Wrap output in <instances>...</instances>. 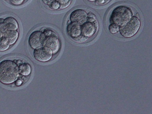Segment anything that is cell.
<instances>
[{"instance_id":"14","label":"cell","mask_w":152,"mask_h":114,"mask_svg":"<svg viewBox=\"0 0 152 114\" xmlns=\"http://www.w3.org/2000/svg\"><path fill=\"white\" fill-rule=\"evenodd\" d=\"M48 6L50 9L54 10L61 9V5L60 3L55 0H53Z\"/></svg>"},{"instance_id":"2","label":"cell","mask_w":152,"mask_h":114,"mask_svg":"<svg viewBox=\"0 0 152 114\" xmlns=\"http://www.w3.org/2000/svg\"><path fill=\"white\" fill-rule=\"evenodd\" d=\"M132 9L125 5L116 7L113 10L110 18L111 23H114L119 27L124 26L129 22L133 15Z\"/></svg>"},{"instance_id":"12","label":"cell","mask_w":152,"mask_h":114,"mask_svg":"<svg viewBox=\"0 0 152 114\" xmlns=\"http://www.w3.org/2000/svg\"><path fill=\"white\" fill-rule=\"evenodd\" d=\"M31 69L30 65L27 63L21 64L19 67V74L23 76L29 75L31 72Z\"/></svg>"},{"instance_id":"3","label":"cell","mask_w":152,"mask_h":114,"mask_svg":"<svg viewBox=\"0 0 152 114\" xmlns=\"http://www.w3.org/2000/svg\"><path fill=\"white\" fill-rule=\"evenodd\" d=\"M45 35L43 45L50 48L53 54L57 53L59 50L61 43L56 33L51 29H46L42 32Z\"/></svg>"},{"instance_id":"25","label":"cell","mask_w":152,"mask_h":114,"mask_svg":"<svg viewBox=\"0 0 152 114\" xmlns=\"http://www.w3.org/2000/svg\"><path fill=\"white\" fill-rule=\"evenodd\" d=\"M5 1H8V0H5Z\"/></svg>"},{"instance_id":"11","label":"cell","mask_w":152,"mask_h":114,"mask_svg":"<svg viewBox=\"0 0 152 114\" xmlns=\"http://www.w3.org/2000/svg\"><path fill=\"white\" fill-rule=\"evenodd\" d=\"M3 35L7 39L10 45H12L17 41L19 37V33L18 30H8L4 33Z\"/></svg>"},{"instance_id":"13","label":"cell","mask_w":152,"mask_h":114,"mask_svg":"<svg viewBox=\"0 0 152 114\" xmlns=\"http://www.w3.org/2000/svg\"><path fill=\"white\" fill-rule=\"evenodd\" d=\"M10 46L7 39L3 36L0 39V51H4L7 50Z\"/></svg>"},{"instance_id":"16","label":"cell","mask_w":152,"mask_h":114,"mask_svg":"<svg viewBox=\"0 0 152 114\" xmlns=\"http://www.w3.org/2000/svg\"><path fill=\"white\" fill-rule=\"evenodd\" d=\"M59 2L61 5V9H64L70 4L71 0H55Z\"/></svg>"},{"instance_id":"20","label":"cell","mask_w":152,"mask_h":114,"mask_svg":"<svg viewBox=\"0 0 152 114\" xmlns=\"http://www.w3.org/2000/svg\"><path fill=\"white\" fill-rule=\"evenodd\" d=\"M4 19L2 18H0V31L2 32L3 34L7 31L4 26L3 23Z\"/></svg>"},{"instance_id":"5","label":"cell","mask_w":152,"mask_h":114,"mask_svg":"<svg viewBox=\"0 0 152 114\" xmlns=\"http://www.w3.org/2000/svg\"><path fill=\"white\" fill-rule=\"evenodd\" d=\"M53 53L49 48L42 45L34 49L33 56L37 60L46 62L50 60L52 58Z\"/></svg>"},{"instance_id":"7","label":"cell","mask_w":152,"mask_h":114,"mask_svg":"<svg viewBox=\"0 0 152 114\" xmlns=\"http://www.w3.org/2000/svg\"><path fill=\"white\" fill-rule=\"evenodd\" d=\"M98 29V24L96 20L92 22L86 21L81 25V34L90 37L94 34Z\"/></svg>"},{"instance_id":"19","label":"cell","mask_w":152,"mask_h":114,"mask_svg":"<svg viewBox=\"0 0 152 114\" xmlns=\"http://www.w3.org/2000/svg\"><path fill=\"white\" fill-rule=\"evenodd\" d=\"M11 3L15 5H19L23 3L25 0H10Z\"/></svg>"},{"instance_id":"22","label":"cell","mask_w":152,"mask_h":114,"mask_svg":"<svg viewBox=\"0 0 152 114\" xmlns=\"http://www.w3.org/2000/svg\"><path fill=\"white\" fill-rule=\"evenodd\" d=\"M15 82V85L17 86H20L22 83V81L20 79L17 80Z\"/></svg>"},{"instance_id":"1","label":"cell","mask_w":152,"mask_h":114,"mask_svg":"<svg viewBox=\"0 0 152 114\" xmlns=\"http://www.w3.org/2000/svg\"><path fill=\"white\" fill-rule=\"evenodd\" d=\"M19 67L15 62L10 60L0 62V82L10 84L15 82L19 76Z\"/></svg>"},{"instance_id":"6","label":"cell","mask_w":152,"mask_h":114,"mask_svg":"<svg viewBox=\"0 0 152 114\" xmlns=\"http://www.w3.org/2000/svg\"><path fill=\"white\" fill-rule=\"evenodd\" d=\"M45 35L42 32L39 31H35L30 34L28 40V44L33 49L43 45Z\"/></svg>"},{"instance_id":"4","label":"cell","mask_w":152,"mask_h":114,"mask_svg":"<svg viewBox=\"0 0 152 114\" xmlns=\"http://www.w3.org/2000/svg\"><path fill=\"white\" fill-rule=\"evenodd\" d=\"M140 25V21L138 18L132 16L130 20L126 25L119 27V32L123 36L126 38H130L137 33Z\"/></svg>"},{"instance_id":"21","label":"cell","mask_w":152,"mask_h":114,"mask_svg":"<svg viewBox=\"0 0 152 114\" xmlns=\"http://www.w3.org/2000/svg\"><path fill=\"white\" fill-rule=\"evenodd\" d=\"M53 0H42L43 3L48 6L50 4Z\"/></svg>"},{"instance_id":"15","label":"cell","mask_w":152,"mask_h":114,"mask_svg":"<svg viewBox=\"0 0 152 114\" xmlns=\"http://www.w3.org/2000/svg\"><path fill=\"white\" fill-rule=\"evenodd\" d=\"M110 32L112 34L119 32V26L114 23L110 24L108 27Z\"/></svg>"},{"instance_id":"18","label":"cell","mask_w":152,"mask_h":114,"mask_svg":"<svg viewBox=\"0 0 152 114\" xmlns=\"http://www.w3.org/2000/svg\"><path fill=\"white\" fill-rule=\"evenodd\" d=\"M90 2H94L96 5H102L109 3L111 0H87Z\"/></svg>"},{"instance_id":"17","label":"cell","mask_w":152,"mask_h":114,"mask_svg":"<svg viewBox=\"0 0 152 114\" xmlns=\"http://www.w3.org/2000/svg\"><path fill=\"white\" fill-rule=\"evenodd\" d=\"M88 37L81 34L77 37L74 38L72 39L75 42L77 43H82L86 41Z\"/></svg>"},{"instance_id":"9","label":"cell","mask_w":152,"mask_h":114,"mask_svg":"<svg viewBox=\"0 0 152 114\" xmlns=\"http://www.w3.org/2000/svg\"><path fill=\"white\" fill-rule=\"evenodd\" d=\"M66 31L68 36L72 39L81 34V25L75 22L68 23Z\"/></svg>"},{"instance_id":"8","label":"cell","mask_w":152,"mask_h":114,"mask_svg":"<svg viewBox=\"0 0 152 114\" xmlns=\"http://www.w3.org/2000/svg\"><path fill=\"white\" fill-rule=\"evenodd\" d=\"M88 15L86 12L82 9H77L72 11L69 16V20L82 25L87 21Z\"/></svg>"},{"instance_id":"23","label":"cell","mask_w":152,"mask_h":114,"mask_svg":"<svg viewBox=\"0 0 152 114\" xmlns=\"http://www.w3.org/2000/svg\"><path fill=\"white\" fill-rule=\"evenodd\" d=\"M16 63L18 65L19 64L20 65L22 64V61L18 59L16 60Z\"/></svg>"},{"instance_id":"24","label":"cell","mask_w":152,"mask_h":114,"mask_svg":"<svg viewBox=\"0 0 152 114\" xmlns=\"http://www.w3.org/2000/svg\"><path fill=\"white\" fill-rule=\"evenodd\" d=\"M3 35V34L2 33V32L0 31V39L1 38Z\"/></svg>"},{"instance_id":"10","label":"cell","mask_w":152,"mask_h":114,"mask_svg":"<svg viewBox=\"0 0 152 114\" xmlns=\"http://www.w3.org/2000/svg\"><path fill=\"white\" fill-rule=\"evenodd\" d=\"M4 25L6 31L17 30L19 28L18 23L16 20L11 16L8 17L4 19Z\"/></svg>"}]
</instances>
